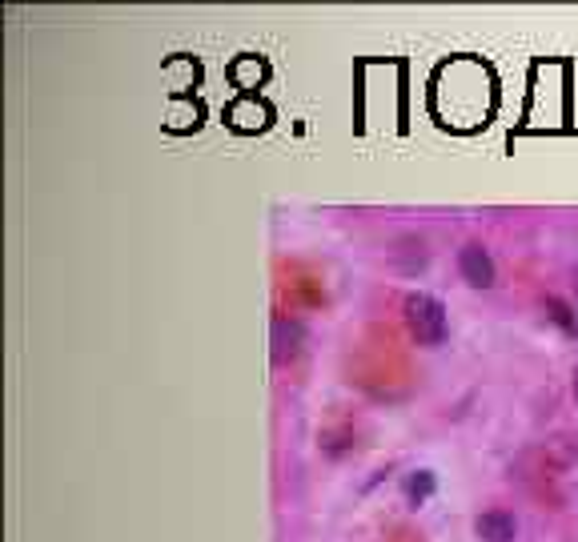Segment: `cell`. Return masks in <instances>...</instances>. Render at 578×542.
Returning <instances> with one entry per match:
<instances>
[{"label": "cell", "instance_id": "cell-2", "mask_svg": "<svg viewBox=\"0 0 578 542\" xmlns=\"http://www.w3.org/2000/svg\"><path fill=\"white\" fill-rule=\"evenodd\" d=\"M458 269H462V278L470 282V286H478V290H486V286H494V261H490V253L482 249V245H462V253H458Z\"/></svg>", "mask_w": 578, "mask_h": 542}, {"label": "cell", "instance_id": "cell-7", "mask_svg": "<svg viewBox=\"0 0 578 542\" xmlns=\"http://www.w3.org/2000/svg\"><path fill=\"white\" fill-rule=\"evenodd\" d=\"M574 402H578V370H574Z\"/></svg>", "mask_w": 578, "mask_h": 542}, {"label": "cell", "instance_id": "cell-6", "mask_svg": "<svg viewBox=\"0 0 578 542\" xmlns=\"http://www.w3.org/2000/svg\"><path fill=\"white\" fill-rule=\"evenodd\" d=\"M546 318H550L554 326H562L566 334H578V318L570 314V306H566V302H558V298H546Z\"/></svg>", "mask_w": 578, "mask_h": 542}, {"label": "cell", "instance_id": "cell-3", "mask_svg": "<svg viewBox=\"0 0 578 542\" xmlns=\"http://www.w3.org/2000/svg\"><path fill=\"white\" fill-rule=\"evenodd\" d=\"M302 342H306V334H302V326H298L294 318H285V314L273 318V362L298 358V354H302Z\"/></svg>", "mask_w": 578, "mask_h": 542}, {"label": "cell", "instance_id": "cell-5", "mask_svg": "<svg viewBox=\"0 0 578 542\" xmlns=\"http://www.w3.org/2000/svg\"><path fill=\"white\" fill-rule=\"evenodd\" d=\"M434 486H438V482H434V470H414V474L406 478V498H410L414 506H422V502L434 494Z\"/></svg>", "mask_w": 578, "mask_h": 542}, {"label": "cell", "instance_id": "cell-1", "mask_svg": "<svg viewBox=\"0 0 578 542\" xmlns=\"http://www.w3.org/2000/svg\"><path fill=\"white\" fill-rule=\"evenodd\" d=\"M406 326L422 346H438L446 338V306L430 294H410L406 298Z\"/></svg>", "mask_w": 578, "mask_h": 542}, {"label": "cell", "instance_id": "cell-4", "mask_svg": "<svg viewBox=\"0 0 578 542\" xmlns=\"http://www.w3.org/2000/svg\"><path fill=\"white\" fill-rule=\"evenodd\" d=\"M474 534H478L482 542H514L518 522H514L506 510H486V514L474 518Z\"/></svg>", "mask_w": 578, "mask_h": 542}]
</instances>
